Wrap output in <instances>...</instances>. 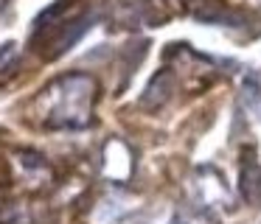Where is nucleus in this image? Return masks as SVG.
<instances>
[{
    "mask_svg": "<svg viewBox=\"0 0 261 224\" xmlns=\"http://www.w3.org/2000/svg\"><path fill=\"white\" fill-rule=\"evenodd\" d=\"M239 190H242V199L253 207H261V165L255 160L253 151H247L239 168Z\"/></svg>",
    "mask_w": 261,
    "mask_h": 224,
    "instance_id": "1",
    "label": "nucleus"
},
{
    "mask_svg": "<svg viewBox=\"0 0 261 224\" xmlns=\"http://www.w3.org/2000/svg\"><path fill=\"white\" fill-rule=\"evenodd\" d=\"M171 73L169 70H163V73H158V76L152 78V84L146 87V95L141 98V104L146 106V109H158V106H163V101L169 98V93H171Z\"/></svg>",
    "mask_w": 261,
    "mask_h": 224,
    "instance_id": "2",
    "label": "nucleus"
}]
</instances>
